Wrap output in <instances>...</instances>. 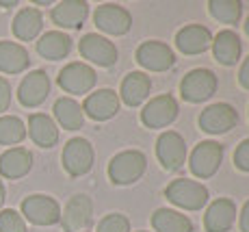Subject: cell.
Returning a JSON list of instances; mask_svg holds the SVG:
<instances>
[{
  "instance_id": "cell-1",
  "label": "cell",
  "mask_w": 249,
  "mask_h": 232,
  "mask_svg": "<svg viewBox=\"0 0 249 232\" xmlns=\"http://www.w3.org/2000/svg\"><path fill=\"white\" fill-rule=\"evenodd\" d=\"M147 169V156L141 150H124L108 161V178L113 185L126 187L141 180Z\"/></svg>"
},
{
  "instance_id": "cell-2",
  "label": "cell",
  "mask_w": 249,
  "mask_h": 232,
  "mask_svg": "<svg viewBox=\"0 0 249 232\" xmlns=\"http://www.w3.org/2000/svg\"><path fill=\"white\" fill-rule=\"evenodd\" d=\"M165 197L174 206L182 211H202L208 204L210 193L208 189L197 180L191 178H176L165 187Z\"/></svg>"
},
{
  "instance_id": "cell-3",
  "label": "cell",
  "mask_w": 249,
  "mask_h": 232,
  "mask_svg": "<svg viewBox=\"0 0 249 232\" xmlns=\"http://www.w3.org/2000/svg\"><path fill=\"white\" fill-rule=\"evenodd\" d=\"M217 87H219V80L213 70L195 67V70L186 72L184 78L180 80V96L186 102L199 104L213 98L217 94Z\"/></svg>"
},
{
  "instance_id": "cell-4",
  "label": "cell",
  "mask_w": 249,
  "mask_h": 232,
  "mask_svg": "<svg viewBox=\"0 0 249 232\" xmlns=\"http://www.w3.org/2000/svg\"><path fill=\"white\" fill-rule=\"evenodd\" d=\"M221 163H223V146L219 141H213V139L197 143L189 156L191 174H193L195 178H199V180L213 178L214 174L219 172Z\"/></svg>"
},
{
  "instance_id": "cell-5",
  "label": "cell",
  "mask_w": 249,
  "mask_h": 232,
  "mask_svg": "<svg viewBox=\"0 0 249 232\" xmlns=\"http://www.w3.org/2000/svg\"><path fill=\"white\" fill-rule=\"evenodd\" d=\"M180 113L178 100L171 94H162L152 98L150 102L143 106L141 111V124L150 130H159V128H167L176 122Z\"/></svg>"
},
{
  "instance_id": "cell-6",
  "label": "cell",
  "mask_w": 249,
  "mask_h": 232,
  "mask_svg": "<svg viewBox=\"0 0 249 232\" xmlns=\"http://www.w3.org/2000/svg\"><path fill=\"white\" fill-rule=\"evenodd\" d=\"M93 158H95L93 146L83 137L70 139L63 148V154H61L63 169L71 178H80L85 174H89L91 167H93Z\"/></svg>"
},
{
  "instance_id": "cell-7",
  "label": "cell",
  "mask_w": 249,
  "mask_h": 232,
  "mask_svg": "<svg viewBox=\"0 0 249 232\" xmlns=\"http://www.w3.org/2000/svg\"><path fill=\"white\" fill-rule=\"evenodd\" d=\"M78 52L83 59H87L89 63L98 67H113L119 59L117 46L104 35L98 33H87L83 35V39L78 41Z\"/></svg>"
},
{
  "instance_id": "cell-8",
  "label": "cell",
  "mask_w": 249,
  "mask_h": 232,
  "mask_svg": "<svg viewBox=\"0 0 249 232\" xmlns=\"http://www.w3.org/2000/svg\"><path fill=\"white\" fill-rule=\"evenodd\" d=\"M95 70L83 61H74V63H68L63 70L56 76V83L65 91V94L71 96H89V91L95 87Z\"/></svg>"
},
{
  "instance_id": "cell-9",
  "label": "cell",
  "mask_w": 249,
  "mask_h": 232,
  "mask_svg": "<svg viewBox=\"0 0 249 232\" xmlns=\"http://www.w3.org/2000/svg\"><path fill=\"white\" fill-rule=\"evenodd\" d=\"M186 141L180 133L176 130H165L159 139H156V158H159L160 167L167 172H178L186 163Z\"/></svg>"
},
{
  "instance_id": "cell-10",
  "label": "cell",
  "mask_w": 249,
  "mask_h": 232,
  "mask_svg": "<svg viewBox=\"0 0 249 232\" xmlns=\"http://www.w3.org/2000/svg\"><path fill=\"white\" fill-rule=\"evenodd\" d=\"M22 217L35 226H54L61 221V206L54 197L35 193V195L24 197Z\"/></svg>"
},
{
  "instance_id": "cell-11",
  "label": "cell",
  "mask_w": 249,
  "mask_h": 232,
  "mask_svg": "<svg viewBox=\"0 0 249 232\" xmlns=\"http://www.w3.org/2000/svg\"><path fill=\"white\" fill-rule=\"evenodd\" d=\"M93 22L107 35H126L132 28V16L126 7L115 2H104L93 11Z\"/></svg>"
},
{
  "instance_id": "cell-12",
  "label": "cell",
  "mask_w": 249,
  "mask_h": 232,
  "mask_svg": "<svg viewBox=\"0 0 249 232\" xmlns=\"http://www.w3.org/2000/svg\"><path fill=\"white\" fill-rule=\"evenodd\" d=\"M197 124L208 135H226L238 124V111L228 102L208 104L199 115Z\"/></svg>"
},
{
  "instance_id": "cell-13",
  "label": "cell",
  "mask_w": 249,
  "mask_h": 232,
  "mask_svg": "<svg viewBox=\"0 0 249 232\" xmlns=\"http://www.w3.org/2000/svg\"><path fill=\"white\" fill-rule=\"evenodd\" d=\"M137 63L147 72H167L176 63V55L165 41L150 39L143 41L135 52Z\"/></svg>"
},
{
  "instance_id": "cell-14",
  "label": "cell",
  "mask_w": 249,
  "mask_h": 232,
  "mask_svg": "<svg viewBox=\"0 0 249 232\" xmlns=\"http://www.w3.org/2000/svg\"><path fill=\"white\" fill-rule=\"evenodd\" d=\"M93 221V202L89 195H74L61 211V221L65 232H83L87 230Z\"/></svg>"
},
{
  "instance_id": "cell-15",
  "label": "cell",
  "mask_w": 249,
  "mask_h": 232,
  "mask_svg": "<svg viewBox=\"0 0 249 232\" xmlns=\"http://www.w3.org/2000/svg\"><path fill=\"white\" fill-rule=\"evenodd\" d=\"M119 96L113 89H98L89 94L83 102V113L89 115L95 122H107L119 113Z\"/></svg>"
},
{
  "instance_id": "cell-16",
  "label": "cell",
  "mask_w": 249,
  "mask_h": 232,
  "mask_svg": "<svg viewBox=\"0 0 249 232\" xmlns=\"http://www.w3.org/2000/svg\"><path fill=\"white\" fill-rule=\"evenodd\" d=\"M50 94V78L44 70H35L28 76H24L20 87H18V100L26 109L39 106Z\"/></svg>"
},
{
  "instance_id": "cell-17",
  "label": "cell",
  "mask_w": 249,
  "mask_h": 232,
  "mask_svg": "<svg viewBox=\"0 0 249 232\" xmlns=\"http://www.w3.org/2000/svg\"><path fill=\"white\" fill-rule=\"evenodd\" d=\"M213 46V33L202 24H189L176 33V48L182 55H202Z\"/></svg>"
},
{
  "instance_id": "cell-18",
  "label": "cell",
  "mask_w": 249,
  "mask_h": 232,
  "mask_svg": "<svg viewBox=\"0 0 249 232\" xmlns=\"http://www.w3.org/2000/svg\"><path fill=\"white\" fill-rule=\"evenodd\" d=\"M236 221V204L230 197H219L206 209L204 228L206 232H230Z\"/></svg>"
},
{
  "instance_id": "cell-19",
  "label": "cell",
  "mask_w": 249,
  "mask_h": 232,
  "mask_svg": "<svg viewBox=\"0 0 249 232\" xmlns=\"http://www.w3.org/2000/svg\"><path fill=\"white\" fill-rule=\"evenodd\" d=\"M213 55L217 59V63L232 67L238 63L243 55V41L238 37V33H234L232 28H226V31H219L217 35L213 37Z\"/></svg>"
},
{
  "instance_id": "cell-20",
  "label": "cell",
  "mask_w": 249,
  "mask_h": 232,
  "mask_svg": "<svg viewBox=\"0 0 249 232\" xmlns=\"http://www.w3.org/2000/svg\"><path fill=\"white\" fill-rule=\"evenodd\" d=\"M89 16V4L85 0H63L50 11L52 22L59 28H80Z\"/></svg>"
},
{
  "instance_id": "cell-21",
  "label": "cell",
  "mask_w": 249,
  "mask_h": 232,
  "mask_svg": "<svg viewBox=\"0 0 249 232\" xmlns=\"http://www.w3.org/2000/svg\"><path fill=\"white\" fill-rule=\"evenodd\" d=\"M152 91V80L145 72H130L126 74V78L122 80L119 87V102L128 104V106H139L141 102H145L147 96Z\"/></svg>"
},
{
  "instance_id": "cell-22",
  "label": "cell",
  "mask_w": 249,
  "mask_h": 232,
  "mask_svg": "<svg viewBox=\"0 0 249 232\" xmlns=\"http://www.w3.org/2000/svg\"><path fill=\"white\" fill-rule=\"evenodd\" d=\"M33 167V154L26 148H9L0 154V176L7 180H18L26 176Z\"/></svg>"
},
{
  "instance_id": "cell-23",
  "label": "cell",
  "mask_w": 249,
  "mask_h": 232,
  "mask_svg": "<svg viewBox=\"0 0 249 232\" xmlns=\"http://www.w3.org/2000/svg\"><path fill=\"white\" fill-rule=\"evenodd\" d=\"M28 135L39 148H54L59 143L56 122L46 113H33L28 117Z\"/></svg>"
},
{
  "instance_id": "cell-24",
  "label": "cell",
  "mask_w": 249,
  "mask_h": 232,
  "mask_svg": "<svg viewBox=\"0 0 249 232\" xmlns=\"http://www.w3.org/2000/svg\"><path fill=\"white\" fill-rule=\"evenodd\" d=\"M28 65H31V57H28V50L22 43L0 41V72L22 74Z\"/></svg>"
},
{
  "instance_id": "cell-25",
  "label": "cell",
  "mask_w": 249,
  "mask_h": 232,
  "mask_svg": "<svg viewBox=\"0 0 249 232\" xmlns=\"http://www.w3.org/2000/svg\"><path fill=\"white\" fill-rule=\"evenodd\" d=\"M41 28H44V16L39 9L26 7L13 18V35L20 41H33L39 37Z\"/></svg>"
},
{
  "instance_id": "cell-26",
  "label": "cell",
  "mask_w": 249,
  "mask_h": 232,
  "mask_svg": "<svg viewBox=\"0 0 249 232\" xmlns=\"http://www.w3.org/2000/svg\"><path fill=\"white\" fill-rule=\"evenodd\" d=\"M71 50V37L63 31H48L37 41V52L48 61H61L70 55Z\"/></svg>"
},
{
  "instance_id": "cell-27",
  "label": "cell",
  "mask_w": 249,
  "mask_h": 232,
  "mask_svg": "<svg viewBox=\"0 0 249 232\" xmlns=\"http://www.w3.org/2000/svg\"><path fill=\"white\" fill-rule=\"evenodd\" d=\"M152 228L156 232H193V221L180 211L156 209L152 215Z\"/></svg>"
},
{
  "instance_id": "cell-28",
  "label": "cell",
  "mask_w": 249,
  "mask_h": 232,
  "mask_svg": "<svg viewBox=\"0 0 249 232\" xmlns=\"http://www.w3.org/2000/svg\"><path fill=\"white\" fill-rule=\"evenodd\" d=\"M54 117L59 122L61 128L65 130H80L85 124V113H83V106L76 102L74 98L65 96V98H59L54 102Z\"/></svg>"
},
{
  "instance_id": "cell-29",
  "label": "cell",
  "mask_w": 249,
  "mask_h": 232,
  "mask_svg": "<svg viewBox=\"0 0 249 232\" xmlns=\"http://www.w3.org/2000/svg\"><path fill=\"white\" fill-rule=\"evenodd\" d=\"M208 11L217 22L234 26L243 16V2L241 0H210Z\"/></svg>"
},
{
  "instance_id": "cell-30",
  "label": "cell",
  "mask_w": 249,
  "mask_h": 232,
  "mask_svg": "<svg viewBox=\"0 0 249 232\" xmlns=\"http://www.w3.org/2000/svg\"><path fill=\"white\" fill-rule=\"evenodd\" d=\"M26 137V126L16 115L0 117V146H18Z\"/></svg>"
},
{
  "instance_id": "cell-31",
  "label": "cell",
  "mask_w": 249,
  "mask_h": 232,
  "mask_svg": "<svg viewBox=\"0 0 249 232\" xmlns=\"http://www.w3.org/2000/svg\"><path fill=\"white\" fill-rule=\"evenodd\" d=\"M95 232H130V219L122 213H108L100 219Z\"/></svg>"
},
{
  "instance_id": "cell-32",
  "label": "cell",
  "mask_w": 249,
  "mask_h": 232,
  "mask_svg": "<svg viewBox=\"0 0 249 232\" xmlns=\"http://www.w3.org/2000/svg\"><path fill=\"white\" fill-rule=\"evenodd\" d=\"M0 232H26V221L18 211H0Z\"/></svg>"
},
{
  "instance_id": "cell-33",
  "label": "cell",
  "mask_w": 249,
  "mask_h": 232,
  "mask_svg": "<svg viewBox=\"0 0 249 232\" xmlns=\"http://www.w3.org/2000/svg\"><path fill=\"white\" fill-rule=\"evenodd\" d=\"M234 165L241 172H249V137L243 139L234 150Z\"/></svg>"
},
{
  "instance_id": "cell-34",
  "label": "cell",
  "mask_w": 249,
  "mask_h": 232,
  "mask_svg": "<svg viewBox=\"0 0 249 232\" xmlns=\"http://www.w3.org/2000/svg\"><path fill=\"white\" fill-rule=\"evenodd\" d=\"M9 104H11V85L4 76H0V113H4Z\"/></svg>"
},
{
  "instance_id": "cell-35",
  "label": "cell",
  "mask_w": 249,
  "mask_h": 232,
  "mask_svg": "<svg viewBox=\"0 0 249 232\" xmlns=\"http://www.w3.org/2000/svg\"><path fill=\"white\" fill-rule=\"evenodd\" d=\"M238 228L241 232H249V200L243 204L241 215H238Z\"/></svg>"
},
{
  "instance_id": "cell-36",
  "label": "cell",
  "mask_w": 249,
  "mask_h": 232,
  "mask_svg": "<svg viewBox=\"0 0 249 232\" xmlns=\"http://www.w3.org/2000/svg\"><path fill=\"white\" fill-rule=\"evenodd\" d=\"M238 83H241V87L249 89V57L243 61L241 70H238Z\"/></svg>"
},
{
  "instance_id": "cell-37",
  "label": "cell",
  "mask_w": 249,
  "mask_h": 232,
  "mask_svg": "<svg viewBox=\"0 0 249 232\" xmlns=\"http://www.w3.org/2000/svg\"><path fill=\"white\" fill-rule=\"evenodd\" d=\"M4 195H7V191H4V185H2V180H0V209H2V204H4Z\"/></svg>"
},
{
  "instance_id": "cell-38",
  "label": "cell",
  "mask_w": 249,
  "mask_h": 232,
  "mask_svg": "<svg viewBox=\"0 0 249 232\" xmlns=\"http://www.w3.org/2000/svg\"><path fill=\"white\" fill-rule=\"evenodd\" d=\"M16 0H11V2H2V0H0V7H2V9H9V7H16Z\"/></svg>"
},
{
  "instance_id": "cell-39",
  "label": "cell",
  "mask_w": 249,
  "mask_h": 232,
  "mask_svg": "<svg viewBox=\"0 0 249 232\" xmlns=\"http://www.w3.org/2000/svg\"><path fill=\"white\" fill-rule=\"evenodd\" d=\"M245 35L249 37V18H247V22H245Z\"/></svg>"
},
{
  "instance_id": "cell-40",
  "label": "cell",
  "mask_w": 249,
  "mask_h": 232,
  "mask_svg": "<svg viewBox=\"0 0 249 232\" xmlns=\"http://www.w3.org/2000/svg\"><path fill=\"white\" fill-rule=\"evenodd\" d=\"M139 232H147V230H139Z\"/></svg>"
}]
</instances>
